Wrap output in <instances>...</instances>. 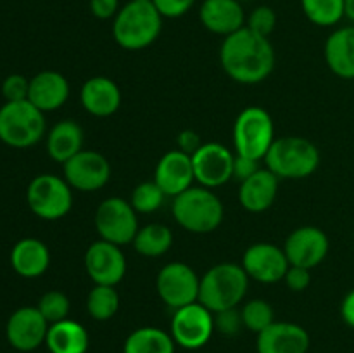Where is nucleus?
<instances>
[{"label": "nucleus", "mask_w": 354, "mask_h": 353, "mask_svg": "<svg viewBox=\"0 0 354 353\" xmlns=\"http://www.w3.org/2000/svg\"><path fill=\"white\" fill-rule=\"evenodd\" d=\"M203 144L204 142L201 141L199 134H197L196 130H192V128L182 130L178 135H176V145H178L176 149H180V151L187 152V154L190 156H192Z\"/></svg>", "instance_id": "79ce46f5"}, {"label": "nucleus", "mask_w": 354, "mask_h": 353, "mask_svg": "<svg viewBox=\"0 0 354 353\" xmlns=\"http://www.w3.org/2000/svg\"><path fill=\"white\" fill-rule=\"evenodd\" d=\"M344 17L354 23V0H344Z\"/></svg>", "instance_id": "c03bdc74"}, {"label": "nucleus", "mask_w": 354, "mask_h": 353, "mask_svg": "<svg viewBox=\"0 0 354 353\" xmlns=\"http://www.w3.org/2000/svg\"><path fill=\"white\" fill-rule=\"evenodd\" d=\"M48 327L50 324L37 307H21L7 320V341L19 352H33L45 345Z\"/></svg>", "instance_id": "f3484780"}, {"label": "nucleus", "mask_w": 354, "mask_h": 353, "mask_svg": "<svg viewBox=\"0 0 354 353\" xmlns=\"http://www.w3.org/2000/svg\"><path fill=\"white\" fill-rule=\"evenodd\" d=\"M256 336L258 353H308L310 350V334L296 322L275 320Z\"/></svg>", "instance_id": "6ab92c4d"}, {"label": "nucleus", "mask_w": 354, "mask_h": 353, "mask_svg": "<svg viewBox=\"0 0 354 353\" xmlns=\"http://www.w3.org/2000/svg\"><path fill=\"white\" fill-rule=\"evenodd\" d=\"M171 213L176 224L192 234H211L221 225L225 206L213 189L192 185L173 197Z\"/></svg>", "instance_id": "7ed1b4c3"}, {"label": "nucleus", "mask_w": 354, "mask_h": 353, "mask_svg": "<svg viewBox=\"0 0 354 353\" xmlns=\"http://www.w3.org/2000/svg\"><path fill=\"white\" fill-rule=\"evenodd\" d=\"M235 154L220 142H204L192 154L194 175L199 185L216 189L234 179Z\"/></svg>", "instance_id": "ddd939ff"}, {"label": "nucleus", "mask_w": 354, "mask_h": 353, "mask_svg": "<svg viewBox=\"0 0 354 353\" xmlns=\"http://www.w3.org/2000/svg\"><path fill=\"white\" fill-rule=\"evenodd\" d=\"M249 289V275L242 265L218 263L201 277L199 301L213 314L237 308Z\"/></svg>", "instance_id": "20e7f679"}, {"label": "nucleus", "mask_w": 354, "mask_h": 353, "mask_svg": "<svg viewBox=\"0 0 354 353\" xmlns=\"http://www.w3.org/2000/svg\"><path fill=\"white\" fill-rule=\"evenodd\" d=\"M85 272L93 284L118 286L127 275V256L121 246L107 242L104 239L93 241L86 248Z\"/></svg>", "instance_id": "4468645a"}, {"label": "nucleus", "mask_w": 354, "mask_h": 353, "mask_svg": "<svg viewBox=\"0 0 354 353\" xmlns=\"http://www.w3.org/2000/svg\"><path fill=\"white\" fill-rule=\"evenodd\" d=\"M241 265L249 279L261 284H275L283 280L290 263L283 248L272 242H254L244 251Z\"/></svg>", "instance_id": "2eb2a0df"}, {"label": "nucleus", "mask_w": 354, "mask_h": 353, "mask_svg": "<svg viewBox=\"0 0 354 353\" xmlns=\"http://www.w3.org/2000/svg\"><path fill=\"white\" fill-rule=\"evenodd\" d=\"M88 7L92 16L100 21L114 19L121 9L120 0H90Z\"/></svg>", "instance_id": "ea45409f"}, {"label": "nucleus", "mask_w": 354, "mask_h": 353, "mask_svg": "<svg viewBox=\"0 0 354 353\" xmlns=\"http://www.w3.org/2000/svg\"><path fill=\"white\" fill-rule=\"evenodd\" d=\"M199 21L207 31L221 37L245 26V10L239 0H204L199 7Z\"/></svg>", "instance_id": "aec40b11"}, {"label": "nucleus", "mask_w": 354, "mask_h": 353, "mask_svg": "<svg viewBox=\"0 0 354 353\" xmlns=\"http://www.w3.org/2000/svg\"><path fill=\"white\" fill-rule=\"evenodd\" d=\"M131 246L140 256L159 258L171 249L173 232L165 224H147L138 228Z\"/></svg>", "instance_id": "c85d7f7f"}, {"label": "nucleus", "mask_w": 354, "mask_h": 353, "mask_svg": "<svg viewBox=\"0 0 354 353\" xmlns=\"http://www.w3.org/2000/svg\"><path fill=\"white\" fill-rule=\"evenodd\" d=\"M201 277L183 262L166 263L156 277V291L165 305L176 310L199 301Z\"/></svg>", "instance_id": "9b49d317"}, {"label": "nucleus", "mask_w": 354, "mask_h": 353, "mask_svg": "<svg viewBox=\"0 0 354 353\" xmlns=\"http://www.w3.org/2000/svg\"><path fill=\"white\" fill-rule=\"evenodd\" d=\"M154 182L168 197H176L194 185L192 156L180 149H171L159 158L154 170Z\"/></svg>", "instance_id": "a211bd4d"}, {"label": "nucleus", "mask_w": 354, "mask_h": 353, "mask_svg": "<svg viewBox=\"0 0 354 353\" xmlns=\"http://www.w3.org/2000/svg\"><path fill=\"white\" fill-rule=\"evenodd\" d=\"M85 134L78 121L61 120L48 130L47 134V152L50 159L64 165L66 161L83 151Z\"/></svg>", "instance_id": "a878e982"}, {"label": "nucleus", "mask_w": 354, "mask_h": 353, "mask_svg": "<svg viewBox=\"0 0 354 353\" xmlns=\"http://www.w3.org/2000/svg\"><path fill=\"white\" fill-rule=\"evenodd\" d=\"M93 224L99 239L116 246L131 244L140 228L138 213L130 201L118 196L107 197L97 206Z\"/></svg>", "instance_id": "1a4fd4ad"}, {"label": "nucleus", "mask_w": 354, "mask_h": 353, "mask_svg": "<svg viewBox=\"0 0 354 353\" xmlns=\"http://www.w3.org/2000/svg\"><path fill=\"white\" fill-rule=\"evenodd\" d=\"M304 16L320 28L335 26L344 17V0H301Z\"/></svg>", "instance_id": "7c9ffc66"}, {"label": "nucleus", "mask_w": 354, "mask_h": 353, "mask_svg": "<svg viewBox=\"0 0 354 353\" xmlns=\"http://www.w3.org/2000/svg\"><path fill=\"white\" fill-rule=\"evenodd\" d=\"M162 19L152 2L130 0L113 19V37L124 51H142L158 40Z\"/></svg>", "instance_id": "f03ea898"}, {"label": "nucleus", "mask_w": 354, "mask_h": 353, "mask_svg": "<svg viewBox=\"0 0 354 353\" xmlns=\"http://www.w3.org/2000/svg\"><path fill=\"white\" fill-rule=\"evenodd\" d=\"M242 329H244V322H242V315L239 307L228 308V310L214 314V331H220L227 338L237 336Z\"/></svg>", "instance_id": "c9c22d12"}, {"label": "nucleus", "mask_w": 354, "mask_h": 353, "mask_svg": "<svg viewBox=\"0 0 354 353\" xmlns=\"http://www.w3.org/2000/svg\"><path fill=\"white\" fill-rule=\"evenodd\" d=\"M26 203L41 220H61L73 208V189L64 176L41 173L28 185Z\"/></svg>", "instance_id": "6e6552de"}, {"label": "nucleus", "mask_w": 354, "mask_h": 353, "mask_svg": "<svg viewBox=\"0 0 354 353\" xmlns=\"http://www.w3.org/2000/svg\"><path fill=\"white\" fill-rule=\"evenodd\" d=\"M275 123L265 107L249 106L234 121L235 154L263 161L275 142Z\"/></svg>", "instance_id": "0eeeda50"}, {"label": "nucleus", "mask_w": 354, "mask_h": 353, "mask_svg": "<svg viewBox=\"0 0 354 353\" xmlns=\"http://www.w3.org/2000/svg\"><path fill=\"white\" fill-rule=\"evenodd\" d=\"M341 317L349 327L354 329V289L349 291L341 303Z\"/></svg>", "instance_id": "37998d69"}, {"label": "nucleus", "mask_w": 354, "mask_h": 353, "mask_svg": "<svg viewBox=\"0 0 354 353\" xmlns=\"http://www.w3.org/2000/svg\"><path fill=\"white\" fill-rule=\"evenodd\" d=\"M120 305L121 300L116 286L93 284L86 294V311L97 322L111 320L120 310Z\"/></svg>", "instance_id": "c756f323"}, {"label": "nucleus", "mask_w": 354, "mask_h": 353, "mask_svg": "<svg viewBox=\"0 0 354 353\" xmlns=\"http://www.w3.org/2000/svg\"><path fill=\"white\" fill-rule=\"evenodd\" d=\"M50 353H86L90 346V336L85 325L73 318L50 324L45 339Z\"/></svg>", "instance_id": "bb28decb"}, {"label": "nucleus", "mask_w": 354, "mask_h": 353, "mask_svg": "<svg viewBox=\"0 0 354 353\" xmlns=\"http://www.w3.org/2000/svg\"><path fill=\"white\" fill-rule=\"evenodd\" d=\"M263 163L280 180H301L313 175L320 166V151L299 135L277 137Z\"/></svg>", "instance_id": "39448f33"}, {"label": "nucleus", "mask_w": 354, "mask_h": 353, "mask_svg": "<svg viewBox=\"0 0 354 353\" xmlns=\"http://www.w3.org/2000/svg\"><path fill=\"white\" fill-rule=\"evenodd\" d=\"M10 265L17 275L24 279H37L50 266V251L40 239L24 237L12 246Z\"/></svg>", "instance_id": "b1692460"}, {"label": "nucleus", "mask_w": 354, "mask_h": 353, "mask_svg": "<svg viewBox=\"0 0 354 353\" xmlns=\"http://www.w3.org/2000/svg\"><path fill=\"white\" fill-rule=\"evenodd\" d=\"M69 99V82L62 73L45 69L30 78L28 100L41 113L57 111Z\"/></svg>", "instance_id": "5701e85b"}, {"label": "nucleus", "mask_w": 354, "mask_h": 353, "mask_svg": "<svg viewBox=\"0 0 354 353\" xmlns=\"http://www.w3.org/2000/svg\"><path fill=\"white\" fill-rule=\"evenodd\" d=\"M62 176L71 189L95 192L111 179V163L102 152L83 149L62 165Z\"/></svg>", "instance_id": "f8f14e48"}, {"label": "nucleus", "mask_w": 354, "mask_h": 353, "mask_svg": "<svg viewBox=\"0 0 354 353\" xmlns=\"http://www.w3.org/2000/svg\"><path fill=\"white\" fill-rule=\"evenodd\" d=\"M245 26L261 37L270 38L277 26V12L270 6H258L248 16Z\"/></svg>", "instance_id": "f704fd0d"}, {"label": "nucleus", "mask_w": 354, "mask_h": 353, "mask_svg": "<svg viewBox=\"0 0 354 353\" xmlns=\"http://www.w3.org/2000/svg\"><path fill=\"white\" fill-rule=\"evenodd\" d=\"M30 92V80L23 75H9L2 83V96L6 102L26 100Z\"/></svg>", "instance_id": "e433bc0d"}, {"label": "nucleus", "mask_w": 354, "mask_h": 353, "mask_svg": "<svg viewBox=\"0 0 354 353\" xmlns=\"http://www.w3.org/2000/svg\"><path fill=\"white\" fill-rule=\"evenodd\" d=\"M37 308L40 310V314L44 315L45 320L48 324H55V322H61L64 318H69V310H71V301H69L68 294L62 293V291L52 289L47 291L44 296L38 300Z\"/></svg>", "instance_id": "72a5a7b5"}, {"label": "nucleus", "mask_w": 354, "mask_h": 353, "mask_svg": "<svg viewBox=\"0 0 354 353\" xmlns=\"http://www.w3.org/2000/svg\"><path fill=\"white\" fill-rule=\"evenodd\" d=\"M214 332V314L201 301L176 308L169 324V334L176 346L199 350L209 343Z\"/></svg>", "instance_id": "9d476101"}, {"label": "nucleus", "mask_w": 354, "mask_h": 353, "mask_svg": "<svg viewBox=\"0 0 354 353\" xmlns=\"http://www.w3.org/2000/svg\"><path fill=\"white\" fill-rule=\"evenodd\" d=\"M324 55L335 76L354 80V26H341L332 31L325 42Z\"/></svg>", "instance_id": "393cba45"}, {"label": "nucleus", "mask_w": 354, "mask_h": 353, "mask_svg": "<svg viewBox=\"0 0 354 353\" xmlns=\"http://www.w3.org/2000/svg\"><path fill=\"white\" fill-rule=\"evenodd\" d=\"M283 282L294 293H303L311 284V270L304 269V266L290 265L286 277H283Z\"/></svg>", "instance_id": "58836bf2"}, {"label": "nucleus", "mask_w": 354, "mask_h": 353, "mask_svg": "<svg viewBox=\"0 0 354 353\" xmlns=\"http://www.w3.org/2000/svg\"><path fill=\"white\" fill-rule=\"evenodd\" d=\"M241 315L244 327L254 334H259L275 322V310L268 301L261 300V298L245 301L241 308Z\"/></svg>", "instance_id": "2f4dec72"}, {"label": "nucleus", "mask_w": 354, "mask_h": 353, "mask_svg": "<svg viewBox=\"0 0 354 353\" xmlns=\"http://www.w3.org/2000/svg\"><path fill=\"white\" fill-rule=\"evenodd\" d=\"M121 90L109 76H92L86 80L80 92L83 109L95 118L113 116L121 106Z\"/></svg>", "instance_id": "4be33fe9"}, {"label": "nucleus", "mask_w": 354, "mask_h": 353, "mask_svg": "<svg viewBox=\"0 0 354 353\" xmlns=\"http://www.w3.org/2000/svg\"><path fill=\"white\" fill-rule=\"evenodd\" d=\"M152 3L162 17L175 19V17L185 16L194 7L196 0H152Z\"/></svg>", "instance_id": "4c0bfd02"}, {"label": "nucleus", "mask_w": 354, "mask_h": 353, "mask_svg": "<svg viewBox=\"0 0 354 353\" xmlns=\"http://www.w3.org/2000/svg\"><path fill=\"white\" fill-rule=\"evenodd\" d=\"M275 48L270 38L244 26L223 38L220 62L225 73L242 85H256L268 78L275 69Z\"/></svg>", "instance_id": "f257e3e1"}, {"label": "nucleus", "mask_w": 354, "mask_h": 353, "mask_svg": "<svg viewBox=\"0 0 354 353\" xmlns=\"http://www.w3.org/2000/svg\"><path fill=\"white\" fill-rule=\"evenodd\" d=\"M166 197L168 196L162 192V189L154 180H147V182H140L131 190L130 203L138 215H151L161 210Z\"/></svg>", "instance_id": "473e14b6"}, {"label": "nucleus", "mask_w": 354, "mask_h": 353, "mask_svg": "<svg viewBox=\"0 0 354 353\" xmlns=\"http://www.w3.org/2000/svg\"><path fill=\"white\" fill-rule=\"evenodd\" d=\"M287 258L290 265L304 266V269H315L327 258L330 251V241L328 235L315 225H303L297 227L287 235L283 244Z\"/></svg>", "instance_id": "dca6fc26"}, {"label": "nucleus", "mask_w": 354, "mask_h": 353, "mask_svg": "<svg viewBox=\"0 0 354 353\" xmlns=\"http://www.w3.org/2000/svg\"><path fill=\"white\" fill-rule=\"evenodd\" d=\"M176 343L171 334L159 327L145 325L128 334L123 353H175Z\"/></svg>", "instance_id": "cd10ccee"}, {"label": "nucleus", "mask_w": 354, "mask_h": 353, "mask_svg": "<svg viewBox=\"0 0 354 353\" xmlns=\"http://www.w3.org/2000/svg\"><path fill=\"white\" fill-rule=\"evenodd\" d=\"M259 168H261V161H258V159L248 158V156L235 154L234 176L239 180V182H244L245 179H249V176L254 175Z\"/></svg>", "instance_id": "a19ab883"}, {"label": "nucleus", "mask_w": 354, "mask_h": 353, "mask_svg": "<svg viewBox=\"0 0 354 353\" xmlns=\"http://www.w3.org/2000/svg\"><path fill=\"white\" fill-rule=\"evenodd\" d=\"M137 2H152V0H137Z\"/></svg>", "instance_id": "a18cd8bd"}, {"label": "nucleus", "mask_w": 354, "mask_h": 353, "mask_svg": "<svg viewBox=\"0 0 354 353\" xmlns=\"http://www.w3.org/2000/svg\"><path fill=\"white\" fill-rule=\"evenodd\" d=\"M279 183V176L266 166H261L254 175L241 182L239 203L249 213H263L275 204Z\"/></svg>", "instance_id": "412c9836"}, {"label": "nucleus", "mask_w": 354, "mask_h": 353, "mask_svg": "<svg viewBox=\"0 0 354 353\" xmlns=\"http://www.w3.org/2000/svg\"><path fill=\"white\" fill-rule=\"evenodd\" d=\"M45 113L30 100L6 102L0 107V141L14 149L38 144L45 135Z\"/></svg>", "instance_id": "423d86ee"}]
</instances>
